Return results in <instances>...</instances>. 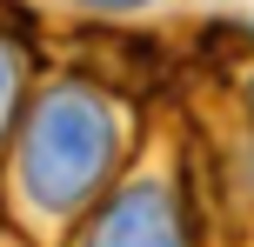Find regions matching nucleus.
Instances as JSON below:
<instances>
[{
	"mask_svg": "<svg viewBox=\"0 0 254 247\" xmlns=\"http://www.w3.org/2000/svg\"><path fill=\"white\" fill-rule=\"evenodd\" d=\"M121 127L94 87H47L20 134V187L40 214H74L114 174Z\"/></svg>",
	"mask_w": 254,
	"mask_h": 247,
	"instance_id": "1",
	"label": "nucleus"
},
{
	"mask_svg": "<svg viewBox=\"0 0 254 247\" xmlns=\"http://www.w3.org/2000/svg\"><path fill=\"white\" fill-rule=\"evenodd\" d=\"M87 247H188V221L167 187L140 181L101 207V221L87 227Z\"/></svg>",
	"mask_w": 254,
	"mask_h": 247,
	"instance_id": "2",
	"label": "nucleus"
},
{
	"mask_svg": "<svg viewBox=\"0 0 254 247\" xmlns=\"http://www.w3.org/2000/svg\"><path fill=\"white\" fill-rule=\"evenodd\" d=\"M13 114H20V53L0 40V141H7Z\"/></svg>",
	"mask_w": 254,
	"mask_h": 247,
	"instance_id": "3",
	"label": "nucleus"
},
{
	"mask_svg": "<svg viewBox=\"0 0 254 247\" xmlns=\"http://www.w3.org/2000/svg\"><path fill=\"white\" fill-rule=\"evenodd\" d=\"M80 7H101V13H121V7H147V0H80Z\"/></svg>",
	"mask_w": 254,
	"mask_h": 247,
	"instance_id": "4",
	"label": "nucleus"
}]
</instances>
